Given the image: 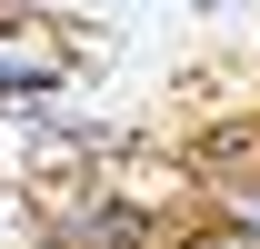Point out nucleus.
I'll list each match as a JSON object with an SVG mask.
<instances>
[{"mask_svg": "<svg viewBox=\"0 0 260 249\" xmlns=\"http://www.w3.org/2000/svg\"><path fill=\"white\" fill-rule=\"evenodd\" d=\"M200 219H220L230 239L260 249V130L230 140V170H210V189H200Z\"/></svg>", "mask_w": 260, "mask_h": 249, "instance_id": "1", "label": "nucleus"}, {"mask_svg": "<svg viewBox=\"0 0 260 249\" xmlns=\"http://www.w3.org/2000/svg\"><path fill=\"white\" fill-rule=\"evenodd\" d=\"M60 90H70V60L50 40L0 30V110H40V100H60Z\"/></svg>", "mask_w": 260, "mask_h": 249, "instance_id": "2", "label": "nucleus"}, {"mask_svg": "<svg viewBox=\"0 0 260 249\" xmlns=\"http://www.w3.org/2000/svg\"><path fill=\"white\" fill-rule=\"evenodd\" d=\"M210 10H250V0H210Z\"/></svg>", "mask_w": 260, "mask_h": 249, "instance_id": "3", "label": "nucleus"}]
</instances>
